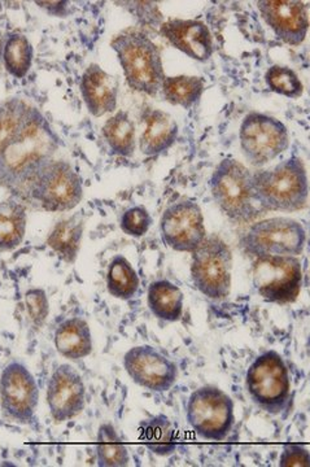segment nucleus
<instances>
[{"label":"nucleus","mask_w":310,"mask_h":467,"mask_svg":"<svg viewBox=\"0 0 310 467\" xmlns=\"http://www.w3.org/2000/svg\"><path fill=\"white\" fill-rule=\"evenodd\" d=\"M252 401L266 413L277 416L291 404V379L284 358L274 350L264 352L252 362L245 376Z\"/></svg>","instance_id":"nucleus-5"},{"label":"nucleus","mask_w":310,"mask_h":467,"mask_svg":"<svg viewBox=\"0 0 310 467\" xmlns=\"http://www.w3.org/2000/svg\"><path fill=\"white\" fill-rule=\"evenodd\" d=\"M232 254L220 236L211 235L192 252L193 285L205 296L225 299L232 290Z\"/></svg>","instance_id":"nucleus-9"},{"label":"nucleus","mask_w":310,"mask_h":467,"mask_svg":"<svg viewBox=\"0 0 310 467\" xmlns=\"http://www.w3.org/2000/svg\"><path fill=\"white\" fill-rule=\"evenodd\" d=\"M144 122L146 129L140 140V150L144 155H159L176 142L178 125L168 113L159 109H149L144 113Z\"/></svg>","instance_id":"nucleus-19"},{"label":"nucleus","mask_w":310,"mask_h":467,"mask_svg":"<svg viewBox=\"0 0 310 467\" xmlns=\"http://www.w3.org/2000/svg\"><path fill=\"white\" fill-rule=\"evenodd\" d=\"M59 144L46 117L34 109L21 133L0 156V186L12 192H26L36 173L51 161Z\"/></svg>","instance_id":"nucleus-1"},{"label":"nucleus","mask_w":310,"mask_h":467,"mask_svg":"<svg viewBox=\"0 0 310 467\" xmlns=\"http://www.w3.org/2000/svg\"><path fill=\"white\" fill-rule=\"evenodd\" d=\"M241 147L245 159L254 167H263L290 146L287 128L274 117L250 113L242 122Z\"/></svg>","instance_id":"nucleus-11"},{"label":"nucleus","mask_w":310,"mask_h":467,"mask_svg":"<svg viewBox=\"0 0 310 467\" xmlns=\"http://www.w3.org/2000/svg\"><path fill=\"white\" fill-rule=\"evenodd\" d=\"M97 459L100 467H124L130 461L128 448L110 423H104L98 431Z\"/></svg>","instance_id":"nucleus-28"},{"label":"nucleus","mask_w":310,"mask_h":467,"mask_svg":"<svg viewBox=\"0 0 310 467\" xmlns=\"http://www.w3.org/2000/svg\"><path fill=\"white\" fill-rule=\"evenodd\" d=\"M270 90L287 98H299L303 95V84L299 77L290 67L274 66L265 75Z\"/></svg>","instance_id":"nucleus-31"},{"label":"nucleus","mask_w":310,"mask_h":467,"mask_svg":"<svg viewBox=\"0 0 310 467\" xmlns=\"http://www.w3.org/2000/svg\"><path fill=\"white\" fill-rule=\"evenodd\" d=\"M140 441L152 453L167 457L177 450L176 430L164 414L144 420L138 426Z\"/></svg>","instance_id":"nucleus-21"},{"label":"nucleus","mask_w":310,"mask_h":467,"mask_svg":"<svg viewBox=\"0 0 310 467\" xmlns=\"http://www.w3.org/2000/svg\"><path fill=\"white\" fill-rule=\"evenodd\" d=\"M254 195L265 212H294L308 202V177L302 159L291 156L269 171L252 173Z\"/></svg>","instance_id":"nucleus-2"},{"label":"nucleus","mask_w":310,"mask_h":467,"mask_svg":"<svg viewBox=\"0 0 310 467\" xmlns=\"http://www.w3.org/2000/svg\"><path fill=\"white\" fill-rule=\"evenodd\" d=\"M27 192L47 212L72 211L84 198L81 177L61 160L47 162L34 177Z\"/></svg>","instance_id":"nucleus-6"},{"label":"nucleus","mask_w":310,"mask_h":467,"mask_svg":"<svg viewBox=\"0 0 310 467\" xmlns=\"http://www.w3.org/2000/svg\"><path fill=\"white\" fill-rule=\"evenodd\" d=\"M261 16L279 39L291 46L302 45L308 33V7L297 0H261Z\"/></svg>","instance_id":"nucleus-16"},{"label":"nucleus","mask_w":310,"mask_h":467,"mask_svg":"<svg viewBox=\"0 0 310 467\" xmlns=\"http://www.w3.org/2000/svg\"><path fill=\"white\" fill-rule=\"evenodd\" d=\"M33 46L24 34L14 33L3 45L2 57L9 75L24 78L33 64Z\"/></svg>","instance_id":"nucleus-27"},{"label":"nucleus","mask_w":310,"mask_h":467,"mask_svg":"<svg viewBox=\"0 0 310 467\" xmlns=\"http://www.w3.org/2000/svg\"><path fill=\"white\" fill-rule=\"evenodd\" d=\"M253 285L260 296L270 303H294L302 291V263L296 256L256 257Z\"/></svg>","instance_id":"nucleus-10"},{"label":"nucleus","mask_w":310,"mask_h":467,"mask_svg":"<svg viewBox=\"0 0 310 467\" xmlns=\"http://www.w3.org/2000/svg\"><path fill=\"white\" fill-rule=\"evenodd\" d=\"M210 187L218 207L234 223H251L265 213L254 195L251 171L235 159L222 160L217 165Z\"/></svg>","instance_id":"nucleus-4"},{"label":"nucleus","mask_w":310,"mask_h":467,"mask_svg":"<svg viewBox=\"0 0 310 467\" xmlns=\"http://www.w3.org/2000/svg\"><path fill=\"white\" fill-rule=\"evenodd\" d=\"M84 238V220L81 216H73L60 221L55 225L47 238L48 247L59 254L67 264L75 263Z\"/></svg>","instance_id":"nucleus-22"},{"label":"nucleus","mask_w":310,"mask_h":467,"mask_svg":"<svg viewBox=\"0 0 310 467\" xmlns=\"http://www.w3.org/2000/svg\"><path fill=\"white\" fill-rule=\"evenodd\" d=\"M39 389L26 365L12 361L0 377V407L12 422L33 425L36 422Z\"/></svg>","instance_id":"nucleus-12"},{"label":"nucleus","mask_w":310,"mask_h":467,"mask_svg":"<svg viewBox=\"0 0 310 467\" xmlns=\"http://www.w3.org/2000/svg\"><path fill=\"white\" fill-rule=\"evenodd\" d=\"M103 135L109 149L119 156L130 158L135 150V126L126 112H118L107 119Z\"/></svg>","instance_id":"nucleus-26"},{"label":"nucleus","mask_w":310,"mask_h":467,"mask_svg":"<svg viewBox=\"0 0 310 467\" xmlns=\"http://www.w3.org/2000/svg\"><path fill=\"white\" fill-rule=\"evenodd\" d=\"M107 287L112 296L121 300H130L140 290V276L124 256H116L110 261Z\"/></svg>","instance_id":"nucleus-29"},{"label":"nucleus","mask_w":310,"mask_h":467,"mask_svg":"<svg viewBox=\"0 0 310 467\" xmlns=\"http://www.w3.org/2000/svg\"><path fill=\"white\" fill-rule=\"evenodd\" d=\"M26 306L27 315L32 319V324L36 327H42L46 319L50 313V306H48L47 295L41 288H33L26 295Z\"/></svg>","instance_id":"nucleus-33"},{"label":"nucleus","mask_w":310,"mask_h":467,"mask_svg":"<svg viewBox=\"0 0 310 467\" xmlns=\"http://www.w3.org/2000/svg\"><path fill=\"white\" fill-rule=\"evenodd\" d=\"M186 414L193 431L205 441H223L235 422L234 402L214 386L193 391L187 402Z\"/></svg>","instance_id":"nucleus-8"},{"label":"nucleus","mask_w":310,"mask_h":467,"mask_svg":"<svg viewBox=\"0 0 310 467\" xmlns=\"http://www.w3.org/2000/svg\"><path fill=\"white\" fill-rule=\"evenodd\" d=\"M86 389L84 379L70 365H60L47 386V404L55 422L73 420L84 410Z\"/></svg>","instance_id":"nucleus-15"},{"label":"nucleus","mask_w":310,"mask_h":467,"mask_svg":"<svg viewBox=\"0 0 310 467\" xmlns=\"http://www.w3.org/2000/svg\"><path fill=\"white\" fill-rule=\"evenodd\" d=\"M161 90L169 103L187 109L201 99L204 82L199 77H165Z\"/></svg>","instance_id":"nucleus-30"},{"label":"nucleus","mask_w":310,"mask_h":467,"mask_svg":"<svg viewBox=\"0 0 310 467\" xmlns=\"http://www.w3.org/2000/svg\"><path fill=\"white\" fill-rule=\"evenodd\" d=\"M79 88L91 115L101 117L113 112L118 107V81L97 64H91L85 70Z\"/></svg>","instance_id":"nucleus-18"},{"label":"nucleus","mask_w":310,"mask_h":467,"mask_svg":"<svg viewBox=\"0 0 310 467\" xmlns=\"http://www.w3.org/2000/svg\"><path fill=\"white\" fill-rule=\"evenodd\" d=\"M112 48L118 54L128 85L135 91L158 95L165 79L158 46L146 34L129 30L113 39Z\"/></svg>","instance_id":"nucleus-3"},{"label":"nucleus","mask_w":310,"mask_h":467,"mask_svg":"<svg viewBox=\"0 0 310 467\" xmlns=\"http://www.w3.org/2000/svg\"><path fill=\"white\" fill-rule=\"evenodd\" d=\"M161 34L193 60L205 61L213 54L210 29L202 21L174 18L161 26Z\"/></svg>","instance_id":"nucleus-17"},{"label":"nucleus","mask_w":310,"mask_h":467,"mask_svg":"<svg viewBox=\"0 0 310 467\" xmlns=\"http://www.w3.org/2000/svg\"><path fill=\"white\" fill-rule=\"evenodd\" d=\"M281 467H309V451L302 445L287 444L282 451L281 459H279Z\"/></svg>","instance_id":"nucleus-34"},{"label":"nucleus","mask_w":310,"mask_h":467,"mask_svg":"<svg viewBox=\"0 0 310 467\" xmlns=\"http://www.w3.org/2000/svg\"><path fill=\"white\" fill-rule=\"evenodd\" d=\"M55 347L63 358H88L93 352V337L88 322L82 318H69L64 321L55 333Z\"/></svg>","instance_id":"nucleus-20"},{"label":"nucleus","mask_w":310,"mask_h":467,"mask_svg":"<svg viewBox=\"0 0 310 467\" xmlns=\"http://www.w3.org/2000/svg\"><path fill=\"white\" fill-rule=\"evenodd\" d=\"M305 243L302 223L285 217L253 223L241 239L245 254L253 257L297 256L303 254Z\"/></svg>","instance_id":"nucleus-7"},{"label":"nucleus","mask_w":310,"mask_h":467,"mask_svg":"<svg viewBox=\"0 0 310 467\" xmlns=\"http://www.w3.org/2000/svg\"><path fill=\"white\" fill-rule=\"evenodd\" d=\"M26 209L15 198L0 202V251L17 248L26 238Z\"/></svg>","instance_id":"nucleus-23"},{"label":"nucleus","mask_w":310,"mask_h":467,"mask_svg":"<svg viewBox=\"0 0 310 467\" xmlns=\"http://www.w3.org/2000/svg\"><path fill=\"white\" fill-rule=\"evenodd\" d=\"M152 218L144 207L128 209L121 217V230L134 238H140L149 233Z\"/></svg>","instance_id":"nucleus-32"},{"label":"nucleus","mask_w":310,"mask_h":467,"mask_svg":"<svg viewBox=\"0 0 310 467\" xmlns=\"http://www.w3.org/2000/svg\"><path fill=\"white\" fill-rule=\"evenodd\" d=\"M124 368L138 386L152 392L169 391L178 379V368L158 349L134 347L124 356Z\"/></svg>","instance_id":"nucleus-14"},{"label":"nucleus","mask_w":310,"mask_h":467,"mask_svg":"<svg viewBox=\"0 0 310 467\" xmlns=\"http://www.w3.org/2000/svg\"><path fill=\"white\" fill-rule=\"evenodd\" d=\"M149 306L153 316L162 321H180L183 313L182 291L169 281L152 282L149 288Z\"/></svg>","instance_id":"nucleus-24"},{"label":"nucleus","mask_w":310,"mask_h":467,"mask_svg":"<svg viewBox=\"0 0 310 467\" xmlns=\"http://www.w3.org/2000/svg\"><path fill=\"white\" fill-rule=\"evenodd\" d=\"M33 109L21 99H9L0 106V156L21 133Z\"/></svg>","instance_id":"nucleus-25"},{"label":"nucleus","mask_w":310,"mask_h":467,"mask_svg":"<svg viewBox=\"0 0 310 467\" xmlns=\"http://www.w3.org/2000/svg\"><path fill=\"white\" fill-rule=\"evenodd\" d=\"M162 242L178 252H192L207 238L202 212L196 202L170 205L160 221Z\"/></svg>","instance_id":"nucleus-13"}]
</instances>
